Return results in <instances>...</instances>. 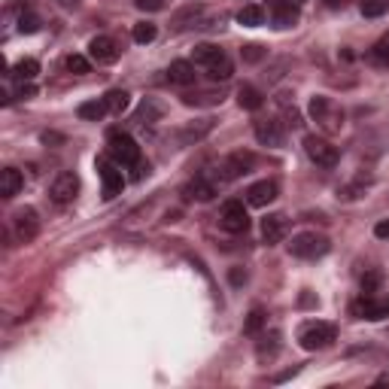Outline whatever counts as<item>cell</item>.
I'll use <instances>...</instances> for the list:
<instances>
[{
    "instance_id": "cell-29",
    "label": "cell",
    "mask_w": 389,
    "mask_h": 389,
    "mask_svg": "<svg viewBox=\"0 0 389 389\" xmlns=\"http://www.w3.org/2000/svg\"><path fill=\"white\" fill-rule=\"evenodd\" d=\"M237 100H240V107L244 110H259L261 104H265V98H261V91L253 88V85H244L237 91Z\"/></svg>"
},
{
    "instance_id": "cell-5",
    "label": "cell",
    "mask_w": 389,
    "mask_h": 389,
    "mask_svg": "<svg viewBox=\"0 0 389 389\" xmlns=\"http://www.w3.org/2000/svg\"><path fill=\"white\" fill-rule=\"evenodd\" d=\"M304 152H307V158H311L313 165H319V167H335V165L341 162L338 146L328 143L326 137H316V134H307V137H304Z\"/></svg>"
},
{
    "instance_id": "cell-1",
    "label": "cell",
    "mask_w": 389,
    "mask_h": 389,
    "mask_svg": "<svg viewBox=\"0 0 389 389\" xmlns=\"http://www.w3.org/2000/svg\"><path fill=\"white\" fill-rule=\"evenodd\" d=\"M192 64L194 67H201L204 73H207L213 83H225V79H232L234 73V64L232 58L219 49V46H213V43H201V46H194V52H192Z\"/></svg>"
},
{
    "instance_id": "cell-19",
    "label": "cell",
    "mask_w": 389,
    "mask_h": 389,
    "mask_svg": "<svg viewBox=\"0 0 389 389\" xmlns=\"http://www.w3.org/2000/svg\"><path fill=\"white\" fill-rule=\"evenodd\" d=\"M21 186H25V177H21L16 167H4V174H0V194L9 201L21 192Z\"/></svg>"
},
{
    "instance_id": "cell-14",
    "label": "cell",
    "mask_w": 389,
    "mask_h": 389,
    "mask_svg": "<svg viewBox=\"0 0 389 389\" xmlns=\"http://www.w3.org/2000/svg\"><path fill=\"white\" fill-rule=\"evenodd\" d=\"M353 313L362 319H383L389 316V299H377V295H362V301L353 304Z\"/></svg>"
},
{
    "instance_id": "cell-15",
    "label": "cell",
    "mask_w": 389,
    "mask_h": 389,
    "mask_svg": "<svg viewBox=\"0 0 389 389\" xmlns=\"http://www.w3.org/2000/svg\"><path fill=\"white\" fill-rule=\"evenodd\" d=\"M274 198H277V182H274V180L253 182V186L247 189V204H249V207H268Z\"/></svg>"
},
{
    "instance_id": "cell-7",
    "label": "cell",
    "mask_w": 389,
    "mask_h": 389,
    "mask_svg": "<svg viewBox=\"0 0 389 389\" xmlns=\"http://www.w3.org/2000/svg\"><path fill=\"white\" fill-rule=\"evenodd\" d=\"M98 177L104 186V201H113L116 194L125 189V177H122V165H116L113 158H98Z\"/></svg>"
},
{
    "instance_id": "cell-4",
    "label": "cell",
    "mask_w": 389,
    "mask_h": 389,
    "mask_svg": "<svg viewBox=\"0 0 389 389\" xmlns=\"http://www.w3.org/2000/svg\"><path fill=\"white\" fill-rule=\"evenodd\" d=\"M328 249H331L328 237H326V234H316V232L295 234L292 244H289V253H292L295 259H323Z\"/></svg>"
},
{
    "instance_id": "cell-12",
    "label": "cell",
    "mask_w": 389,
    "mask_h": 389,
    "mask_svg": "<svg viewBox=\"0 0 389 389\" xmlns=\"http://www.w3.org/2000/svg\"><path fill=\"white\" fill-rule=\"evenodd\" d=\"M256 165V155L249 152V150H237L225 158V165H222V180H240V177H247L249 170H253Z\"/></svg>"
},
{
    "instance_id": "cell-44",
    "label": "cell",
    "mask_w": 389,
    "mask_h": 389,
    "mask_svg": "<svg viewBox=\"0 0 389 389\" xmlns=\"http://www.w3.org/2000/svg\"><path fill=\"white\" fill-rule=\"evenodd\" d=\"M328 6H341V0H328Z\"/></svg>"
},
{
    "instance_id": "cell-21",
    "label": "cell",
    "mask_w": 389,
    "mask_h": 389,
    "mask_svg": "<svg viewBox=\"0 0 389 389\" xmlns=\"http://www.w3.org/2000/svg\"><path fill=\"white\" fill-rule=\"evenodd\" d=\"M210 131H213V119H201L198 125L192 122V125H186V128L180 131V143L182 146H192V143H198L201 137H207Z\"/></svg>"
},
{
    "instance_id": "cell-43",
    "label": "cell",
    "mask_w": 389,
    "mask_h": 389,
    "mask_svg": "<svg viewBox=\"0 0 389 389\" xmlns=\"http://www.w3.org/2000/svg\"><path fill=\"white\" fill-rule=\"evenodd\" d=\"M58 4H61V6H67V9H76L79 4H83V0H58Z\"/></svg>"
},
{
    "instance_id": "cell-37",
    "label": "cell",
    "mask_w": 389,
    "mask_h": 389,
    "mask_svg": "<svg viewBox=\"0 0 389 389\" xmlns=\"http://www.w3.org/2000/svg\"><path fill=\"white\" fill-rule=\"evenodd\" d=\"M240 55H244V61L256 64V61L265 58V49H261V46H256V43H249V46H244V49H240Z\"/></svg>"
},
{
    "instance_id": "cell-13",
    "label": "cell",
    "mask_w": 389,
    "mask_h": 389,
    "mask_svg": "<svg viewBox=\"0 0 389 389\" xmlns=\"http://www.w3.org/2000/svg\"><path fill=\"white\" fill-rule=\"evenodd\" d=\"M88 55H91V61H98V64H116L122 49L113 37H95L88 43Z\"/></svg>"
},
{
    "instance_id": "cell-41",
    "label": "cell",
    "mask_w": 389,
    "mask_h": 389,
    "mask_svg": "<svg viewBox=\"0 0 389 389\" xmlns=\"http://www.w3.org/2000/svg\"><path fill=\"white\" fill-rule=\"evenodd\" d=\"M33 95H37V88H33L31 83H19V98H33Z\"/></svg>"
},
{
    "instance_id": "cell-38",
    "label": "cell",
    "mask_w": 389,
    "mask_h": 389,
    "mask_svg": "<svg viewBox=\"0 0 389 389\" xmlns=\"http://www.w3.org/2000/svg\"><path fill=\"white\" fill-rule=\"evenodd\" d=\"M37 28H40L37 16H31V13H21V16H19V31H21V33H33Z\"/></svg>"
},
{
    "instance_id": "cell-18",
    "label": "cell",
    "mask_w": 389,
    "mask_h": 389,
    "mask_svg": "<svg viewBox=\"0 0 389 389\" xmlns=\"http://www.w3.org/2000/svg\"><path fill=\"white\" fill-rule=\"evenodd\" d=\"M216 194V182L213 180H204V177H194L186 189H182V198L186 201H210Z\"/></svg>"
},
{
    "instance_id": "cell-34",
    "label": "cell",
    "mask_w": 389,
    "mask_h": 389,
    "mask_svg": "<svg viewBox=\"0 0 389 389\" xmlns=\"http://www.w3.org/2000/svg\"><path fill=\"white\" fill-rule=\"evenodd\" d=\"M64 67H67L71 73H88V71H91V64H88L85 55H67Z\"/></svg>"
},
{
    "instance_id": "cell-16",
    "label": "cell",
    "mask_w": 389,
    "mask_h": 389,
    "mask_svg": "<svg viewBox=\"0 0 389 389\" xmlns=\"http://www.w3.org/2000/svg\"><path fill=\"white\" fill-rule=\"evenodd\" d=\"M271 19L277 28H295L301 19V9H299V4H292V0H277L271 9Z\"/></svg>"
},
{
    "instance_id": "cell-33",
    "label": "cell",
    "mask_w": 389,
    "mask_h": 389,
    "mask_svg": "<svg viewBox=\"0 0 389 389\" xmlns=\"http://www.w3.org/2000/svg\"><path fill=\"white\" fill-rule=\"evenodd\" d=\"M371 61H377V64H389V31L383 33L380 40L374 43V49H371Z\"/></svg>"
},
{
    "instance_id": "cell-36",
    "label": "cell",
    "mask_w": 389,
    "mask_h": 389,
    "mask_svg": "<svg viewBox=\"0 0 389 389\" xmlns=\"http://www.w3.org/2000/svg\"><path fill=\"white\" fill-rule=\"evenodd\" d=\"M380 280H383V274L380 271H371L368 277L362 280V295H377V286H380Z\"/></svg>"
},
{
    "instance_id": "cell-26",
    "label": "cell",
    "mask_w": 389,
    "mask_h": 389,
    "mask_svg": "<svg viewBox=\"0 0 389 389\" xmlns=\"http://www.w3.org/2000/svg\"><path fill=\"white\" fill-rule=\"evenodd\" d=\"M237 21L244 28H259V25H265V9H261L259 4H249L237 13Z\"/></svg>"
},
{
    "instance_id": "cell-3",
    "label": "cell",
    "mask_w": 389,
    "mask_h": 389,
    "mask_svg": "<svg viewBox=\"0 0 389 389\" xmlns=\"http://www.w3.org/2000/svg\"><path fill=\"white\" fill-rule=\"evenodd\" d=\"M107 152H110L113 162L122 165V167H131V165L140 162V146H137L134 137L125 134V131H110V137H107Z\"/></svg>"
},
{
    "instance_id": "cell-11",
    "label": "cell",
    "mask_w": 389,
    "mask_h": 389,
    "mask_svg": "<svg viewBox=\"0 0 389 389\" xmlns=\"http://www.w3.org/2000/svg\"><path fill=\"white\" fill-rule=\"evenodd\" d=\"M253 131H256V140L261 146H271V150H280V146L286 143V131H283L280 119H256Z\"/></svg>"
},
{
    "instance_id": "cell-35",
    "label": "cell",
    "mask_w": 389,
    "mask_h": 389,
    "mask_svg": "<svg viewBox=\"0 0 389 389\" xmlns=\"http://www.w3.org/2000/svg\"><path fill=\"white\" fill-rule=\"evenodd\" d=\"M280 104H283V113H286V125H289V128H301V113L295 110V107H289V100H286V95L280 98Z\"/></svg>"
},
{
    "instance_id": "cell-17",
    "label": "cell",
    "mask_w": 389,
    "mask_h": 389,
    "mask_svg": "<svg viewBox=\"0 0 389 389\" xmlns=\"http://www.w3.org/2000/svg\"><path fill=\"white\" fill-rule=\"evenodd\" d=\"M286 234H289V219L283 213H271L268 219H261V237H265V244H280Z\"/></svg>"
},
{
    "instance_id": "cell-39",
    "label": "cell",
    "mask_w": 389,
    "mask_h": 389,
    "mask_svg": "<svg viewBox=\"0 0 389 389\" xmlns=\"http://www.w3.org/2000/svg\"><path fill=\"white\" fill-rule=\"evenodd\" d=\"M137 6L143 9V13H158V9H165V0H134Z\"/></svg>"
},
{
    "instance_id": "cell-6",
    "label": "cell",
    "mask_w": 389,
    "mask_h": 389,
    "mask_svg": "<svg viewBox=\"0 0 389 389\" xmlns=\"http://www.w3.org/2000/svg\"><path fill=\"white\" fill-rule=\"evenodd\" d=\"M335 338H338V328L331 323H307L299 335L304 350H326L335 344Z\"/></svg>"
},
{
    "instance_id": "cell-24",
    "label": "cell",
    "mask_w": 389,
    "mask_h": 389,
    "mask_svg": "<svg viewBox=\"0 0 389 389\" xmlns=\"http://www.w3.org/2000/svg\"><path fill=\"white\" fill-rule=\"evenodd\" d=\"M182 104L186 107H216L222 104L219 91H192V95H182Z\"/></svg>"
},
{
    "instance_id": "cell-20",
    "label": "cell",
    "mask_w": 389,
    "mask_h": 389,
    "mask_svg": "<svg viewBox=\"0 0 389 389\" xmlns=\"http://www.w3.org/2000/svg\"><path fill=\"white\" fill-rule=\"evenodd\" d=\"M194 76H198V73H194L192 61H174L167 67V79L174 85H194Z\"/></svg>"
},
{
    "instance_id": "cell-40",
    "label": "cell",
    "mask_w": 389,
    "mask_h": 389,
    "mask_svg": "<svg viewBox=\"0 0 389 389\" xmlns=\"http://www.w3.org/2000/svg\"><path fill=\"white\" fill-rule=\"evenodd\" d=\"M374 237H380V240L389 237V219H380V222L374 225Z\"/></svg>"
},
{
    "instance_id": "cell-45",
    "label": "cell",
    "mask_w": 389,
    "mask_h": 389,
    "mask_svg": "<svg viewBox=\"0 0 389 389\" xmlns=\"http://www.w3.org/2000/svg\"><path fill=\"white\" fill-rule=\"evenodd\" d=\"M292 4H304V0H292Z\"/></svg>"
},
{
    "instance_id": "cell-42",
    "label": "cell",
    "mask_w": 389,
    "mask_h": 389,
    "mask_svg": "<svg viewBox=\"0 0 389 389\" xmlns=\"http://www.w3.org/2000/svg\"><path fill=\"white\" fill-rule=\"evenodd\" d=\"M244 280H247V274H244V271H240V268H234V271H232V283H234V286H240V283H244Z\"/></svg>"
},
{
    "instance_id": "cell-27",
    "label": "cell",
    "mask_w": 389,
    "mask_h": 389,
    "mask_svg": "<svg viewBox=\"0 0 389 389\" xmlns=\"http://www.w3.org/2000/svg\"><path fill=\"white\" fill-rule=\"evenodd\" d=\"M37 73H40V61H33V58H21L13 67V76L19 79V83H33Z\"/></svg>"
},
{
    "instance_id": "cell-32",
    "label": "cell",
    "mask_w": 389,
    "mask_h": 389,
    "mask_svg": "<svg viewBox=\"0 0 389 389\" xmlns=\"http://www.w3.org/2000/svg\"><path fill=\"white\" fill-rule=\"evenodd\" d=\"M155 33H158V28L152 25V21H137V25H134V43L146 46V43L155 40Z\"/></svg>"
},
{
    "instance_id": "cell-25",
    "label": "cell",
    "mask_w": 389,
    "mask_h": 389,
    "mask_svg": "<svg viewBox=\"0 0 389 389\" xmlns=\"http://www.w3.org/2000/svg\"><path fill=\"white\" fill-rule=\"evenodd\" d=\"M76 113H79V119H85V122H100L110 110L104 104V98H100V100H85V104H79Z\"/></svg>"
},
{
    "instance_id": "cell-31",
    "label": "cell",
    "mask_w": 389,
    "mask_h": 389,
    "mask_svg": "<svg viewBox=\"0 0 389 389\" xmlns=\"http://www.w3.org/2000/svg\"><path fill=\"white\" fill-rule=\"evenodd\" d=\"M359 9L365 19H380L383 13H389V0H362Z\"/></svg>"
},
{
    "instance_id": "cell-2",
    "label": "cell",
    "mask_w": 389,
    "mask_h": 389,
    "mask_svg": "<svg viewBox=\"0 0 389 389\" xmlns=\"http://www.w3.org/2000/svg\"><path fill=\"white\" fill-rule=\"evenodd\" d=\"M307 113H311V119H313L326 134H338L341 128H344V110H341L335 100L326 98V95L311 98V107H307Z\"/></svg>"
},
{
    "instance_id": "cell-8",
    "label": "cell",
    "mask_w": 389,
    "mask_h": 389,
    "mask_svg": "<svg viewBox=\"0 0 389 389\" xmlns=\"http://www.w3.org/2000/svg\"><path fill=\"white\" fill-rule=\"evenodd\" d=\"M219 225L225 228L228 234H244L249 228V213L244 207V201H225L222 204V213H219Z\"/></svg>"
},
{
    "instance_id": "cell-10",
    "label": "cell",
    "mask_w": 389,
    "mask_h": 389,
    "mask_svg": "<svg viewBox=\"0 0 389 389\" xmlns=\"http://www.w3.org/2000/svg\"><path fill=\"white\" fill-rule=\"evenodd\" d=\"M13 234H16L19 244H31V240L40 234V216H37V210H33V207L16 210V216H13Z\"/></svg>"
},
{
    "instance_id": "cell-23",
    "label": "cell",
    "mask_w": 389,
    "mask_h": 389,
    "mask_svg": "<svg viewBox=\"0 0 389 389\" xmlns=\"http://www.w3.org/2000/svg\"><path fill=\"white\" fill-rule=\"evenodd\" d=\"M162 116H165V104H158L155 98H146L143 104H140V110H137L134 122H140V125H152V122H158Z\"/></svg>"
},
{
    "instance_id": "cell-9",
    "label": "cell",
    "mask_w": 389,
    "mask_h": 389,
    "mask_svg": "<svg viewBox=\"0 0 389 389\" xmlns=\"http://www.w3.org/2000/svg\"><path fill=\"white\" fill-rule=\"evenodd\" d=\"M76 192H79V177L73 170H61L49 186V198H52V204H58V207H67V204L76 198Z\"/></svg>"
},
{
    "instance_id": "cell-30",
    "label": "cell",
    "mask_w": 389,
    "mask_h": 389,
    "mask_svg": "<svg viewBox=\"0 0 389 389\" xmlns=\"http://www.w3.org/2000/svg\"><path fill=\"white\" fill-rule=\"evenodd\" d=\"M268 326V313L261 311V307H256V311H249L247 323H244V331L247 335H261V328Z\"/></svg>"
},
{
    "instance_id": "cell-28",
    "label": "cell",
    "mask_w": 389,
    "mask_h": 389,
    "mask_svg": "<svg viewBox=\"0 0 389 389\" xmlns=\"http://www.w3.org/2000/svg\"><path fill=\"white\" fill-rule=\"evenodd\" d=\"M128 91H125V88H113V91H107V95H104V104H107V110L110 113H116V116H122V113L125 110H128Z\"/></svg>"
},
{
    "instance_id": "cell-22",
    "label": "cell",
    "mask_w": 389,
    "mask_h": 389,
    "mask_svg": "<svg viewBox=\"0 0 389 389\" xmlns=\"http://www.w3.org/2000/svg\"><path fill=\"white\" fill-rule=\"evenodd\" d=\"M280 353V331H271V335H261L256 344V356L259 362H271Z\"/></svg>"
}]
</instances>
